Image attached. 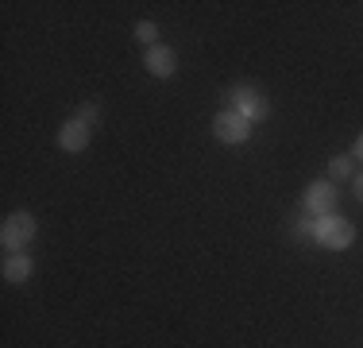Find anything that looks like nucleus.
<instances>
[{
    "label": "nucleus",
    "mask_w": 363,
    "mask_h": 348,
    "mask_svg": "<svg viewBox=\"0 0 363 348\" xmlns=\"http://www.w3.org/2000/svg\"><path fill=\"white\" fill-rule=\"evenodd\" d=\"M135 39H140L143 47H155V43H159V28H155L151 20H140L135 23Z\"/></svg>",
    "instance_id": "9d476101"
},
{
    "label": "nucleus",
    "mask_w": 363,
    "mask_h": 348,
    "mask_svg": "<svg viewBox=\"0 0 363 348\" xmlns=\"http://www.w3.org/2000/svg\"><path fill=\"white\" fill-rule=\"evenodd\" d=\"M352 159H356V163H363V136L356 139V147H352Z\"/></svg>",
    "instance_id": "f8f14e48"
},
{
    "label": "nucleus",
    "mask_w": 363,
    "mask_h": 348,
    "mask_svg": "<svg viewBox=\"0 0 363 348\" xmlns=\"http://www.w3.org/2000/svg\"><path fill=\"white\" fill-rule=\"evenodd\" d=\"M77 116H82L85 120V124H89V128H97V120H101V109H97V104H82V109H77Z\"/></svg>",
    "instance_id": "9b49d317"
},
{
    "label": "nucleus",
    "mask_w": 363,
    "mask_h": 348,
    "mask_svg": "<svg viewBox=\"0 0 363 348\" xmlns=\"http://www.w3.org/2000/svg\"><path fill=\"white\" fill-rule=\"evenodd\" d=\"M336 202H340V194H336V182L333 178H317L309 182L306 190V209L321 221V217H333L336 213Z\"/></svg>",
    "instance_id": "20e7f679"
},
{
    "label": "nucleus",
    "mask_w": 363,
    "mask_h": 348,
    "mask_svg": "<svg viewBox=\"0 0 363 348\" xmlns=\"http://www.w3.org/2000/svg\"><path fill=\"white\" fill-rule=\"evenodd\" d=\"M35 240V217L31 213H8L4 224H0V244H4V251H23L28 244Z\"/></svg>",
    "instance_id": "f03ea898"
},
{
    "label": "nucleus",
    "mask_w": 363,
    "mask_h": 348,
    "mask_svg": "<svg viewBox=\"0 0 363 348\" xmlns=\"http://www.w3.org/2000/svg\"><path fill=\"white\" fill-rule=\"evenodd\" d=\"M328 167H333V182L336 178H356V159H352V155H336Z\"/></svg>",
    "instance_id": "1a4fd4ad"
},
{
    "label": "nucleus",
    "mask_w": 363,
    "mask_h": 348,
    "mask_svg": "<svg viewBox=\"0 0 363 348\" xmlns=\"http://www.w3.org/2000/svg\"><path fill=\"white\" fill-rule=\"evenodd\" d=\"M143 66L151 77H174L178 74V50L167 47V43H155V47H147Z\"/></svg>",
    "instance_id": "423d86ee"
},
{
    "label": "nucleus",
    "mask_w": 363,
    "mask_h": 348,
    "mask_svg": "<svg viewBox=\"0 0 363 348\" xmlns=\"http://www.w3.org/2000/svg\"><path fill=\"white\" fill-rule=\"evenodd\" d=\"M31 271H35V263H31L28 251H8V256H4V267H0L4 283H28Z\"/></svg>",
    "instance_id": "6e6552de"
},
{
    "label": "nucleus",
    "mask_w": 363,
    "mask_h": 348,
    "mask_svg": "<svg viewBox=\"0 0 363 348\" xmlns=\"http://www.w3.org/2000/svg\"><path fill=\"white\" fill-rule=\"evenodd\" d=\"M352 186H356V197L363 202V174H356V178H352Z\"/></svg>",
    "instance_id": "ddd939ff"
},
{
    "label": "nucleus",
    "mask_w": 363,
    "mask_h": 348,
    "mask_svg": "<svg viewBox=\"0 0 363 348\" xmlns=\"http://www.w3.org/2000/svg\"><path fill=\"white\" fill-rule=\"evenodd\" d=\"M313 236H317V244H325V248L344 251V248H352V240H356V224L344 221L340 213H333V217H321V221L313 224Z\"/></svg>",
    "instance_id": "f257e3e1"
},
{
    "label": "nucleus",
    "mask_w": 363,
    "mask_h": 348,
    "mask_svg": "<svg viewBox=\"0 0 363 348\" xmlns=\"http://www.w3.org/2000/svg\"><path fill=\"white\" fill-rule=\"evenodd\" d=\"M89 139H93V128L85 124L82 116L66 120V124L58 128V147H62V151H70V155L85 151V147H89Z\"/></svg>",
    "instance_id": "0eeeda50"
},
{
    "label": "nucleus",
    "mask_w": 363,
    "mask_h": 348,
    "mask_svg": "<svg viewBox=\"0 0 363 348\" xmlns=\"http://www.w3.org/2000/svg\"><path fill=\"white\" fill-rule=\"evenodd\" d=\"M213 132H217L220 143L240 147V143H247V136H252V120H244L236 109H228V112H217V116H213Z\"/></svg>",
    "instance_id": "7ed1b4c3"
},
{
    "label": "nucleus",
    "mask_w": 363,
    "mask_h": 348,
    "mask_svg": "<svg viewBox=\"0 0 363 348\" xmlns=\"http://www.w3.org/2000/svg\"><path fill=\"white\" fill-rule=\"evenodd\" d=\"M232 101H236V112L244 120H267L271 116V101H267L255 85H236V89H232Z\"/></svg>",
    "instance_id": "39448f33"
}]
</instances>
